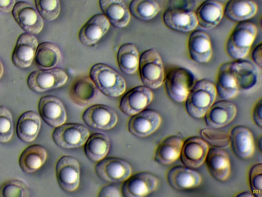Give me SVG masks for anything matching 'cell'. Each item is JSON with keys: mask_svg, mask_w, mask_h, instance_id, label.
<instances>
[{"mask_svg": "<svg viewBox=\"0 0 262 197\" xmlns=\"http://www.w3.org/2000/svg\"><path fill=\"white\" fill-rule=\"evenodd\" d=\"M217 95L215 85L206 79L195 82L185 101L187 113L195 119L204 117Z\"/></svg>", "mask_w": 262, "mask_h": 197, "instance_id": "obj_1", "label": "cell"}, {"mask_svg": "<svg viewBox=\"0 0 262 197\" xmlns=\"http://www.w3.org/2000/svg\"><path fill=\"white\" fill-rule=\"evenodd\" d=\"M257 32L254 24L249 21L238 22L227 40L226 51L233 59L245 58L249 53Z\"/></svg>", "mask_w": 262, "mask_h": 197, "instance_id": "obj_2", "label": "cell"}, {"mask_svg": "<svg viewBox=\"0 0 262 197\" xmlns=\"http://www.w3.org/2000/svg\"><path fill=\"white\" fill-rule=\"evenodd\" d=\"M164 81L165 90L169 98L179 103L185 101L196 78L190 70L183 67H174L167 72Z\"/></svg>", "mask_w": 262, "mask_h": 197, "instance_id": "obj_3", "label": "cell"}, {"mask_svg": "<svg viewBox=\"0 0 262 197\" xmlns=\"http://www.w3.org/2000/svg\"><path fill=\"white\" fill-rule=\"evenodd\" d=\"M90 77L99 91L107 96L117 97L126 90L123 77L104 64L94 65L90 69Z\"/></svg>", "mask_w": 262, "mask_h": 197, "instance_id": "obj_4", "label": "cell"}, {"mask_svg": "<svg viewBox=\"0 0 262 197\" xmlns=\"http://www.w3.org/2000/svg\"><path fill=\"white\" fill-rule=\"evenodd\" d=\"M139 71L144 86L150 89L160 87L164 81L165 73L161 56L155 49L144 51L139 58Z\"/></svg>", "mask_w": 262, "mask_h": 197, "instance_id": "obj_5", "label": "cell"}, {"mask_svg": "<svg viewBox=\"0 0 262 197\" xmlns=\"http://www.w3.org/2000/svg\"><path fill=\"white\" fill-rule=\"evenodd\" d=\"M90 135L84 125L74 123H64L53 130L52 137L59 147L66 149L75 148L83 145Z\"/></svg>", "mask_w": 262, "mask_h": 197, "instance_id": "obj_6", "label": "cell"}, {"mask_svg": "<svg viewBox=\"0 0 262 197\" xmlns=\"http://www.w3.org/2000/svg\"><path fill=\"white\" fill-rule=\"evenodd\" d=\"M68 76L66 72L58 68H53L31 72L27 80L29 88L35 92H44L63 85Z\"/></svg>", "mask_w": 262, "mask_h": 197, "instance_id": "obj_7", "label": "cell"}, {"mask_svg": "<svg viewBox=\"0 0 262 197\" xmlns=\"http://www.w3.org/2000/svg\"><path fill=\"white\" fill-rule=\"evenodd\" d=\"M95 171L98 176L110 183L125 181L132 174V168L124 160L109 157L98 161Z\"/></svg>", "mask_w": 262, "mask_h": 197, "instance_id": "obj_8", "label": "cell"}, {"mask_svg": "<svg viewBox=\"0 0 262 197\" xmlns=\"http://www.w3.org/2000/svg\"><path fill=\"white\" fill-rule=\"evenodd\" d=\"M158 184V179L147 171H140L130 175L121 188L122 196L143 197L151 193Z\"/></svg>", "mask_w": 262, "mask_h": 197, "instance_id": "obj_9", "label": "cell"}, {"mask_svg": "<svg viewBox=\"0 0 262 197\" xmlns=\"http://www.w3.org/2000/svg\"><path fill=\"white\" fill-rule=\"evenodd\" d=\"M227 63L239 91H250L257 86L259 73L257 67L252 62L243 58Z\"/></svg>", "mask_w": 262, "mask_h": 197, "instance_id": "obj_10", "label": "cell"}, {"mask_svg": "<svg viewBox=\"0 0 262 197\" xmlns=\"http://www.w3.org/2000/svg\"><path fill=\"white\" fill-rule=\"evenodd\" d=\"M56 176L59 186L63 190L72 192L80 182V167L77 160L70 155H63L56 165Z\"/></svg>", "mask_w": 262, "mask_h": 197, "instance_id": "obj_11", "label": "cell"}, {"mask_svg": "<svg viewBox=\"0 0 262 197\" xmlns=\"http://www.w3.org/2000/svg\"><path fill=\"white\" fill-rule=\"evenodd\" d=\"M82 119L89 127L103 130L112 129L118 121L114 110L103 104H95L88 107L82 113Z\"/></svg>", "mask_w": 262, "mask_h": 197, "instance_id": "obj_12", "label": "cell"}, {"mask_svg": "<svg viewBox=\"0 0 262 197\" xmlns=\"http://www.w3.org/2000/svg\"><path fill=\"white\" fill-rule=\"evenodd\" d=\"M152 98L153 93L149 88L137 86L123 95L119 107L123 113L132 116L145 109Z\"/></svg>", "mask_w": 262, "mask_h": 197, "instance_id": "obj_13", "label": "cell"}, {"mask_svg": "<svg viewBox=\"0 0 262 197\" xmlns=\"http://www.w3.org/2000/svg\"><path fill=\"white\" fill-rule=\"evenodd\" d=\"M208 144L201 137L193 136L184 141L180 154L184 166L196 169L204 162L209 150Z\"/></svg>", "mask_w": 262, "mask_h": 197, "instance_id": "obj_14", "label": "cell"}, {"mask_svg": "<svg viewBox=\"0 0 262 197\" xmlns=\"http://www.w3.org/2000/svg\"><path fill=\"white\" fill-rule=\"evenodd\" d=\"M163 19L167 27L181 32L191 31L198 25L195 13L187 9L169 7L164 12Z\"/></svg>", "mask_w": 262, "mask_h": 197, "instance_id": "obj_15", "label": "cell"}, {"mask_svg": "<svg viewBox=\"0 0 262 197\" xmlns=\"http://www.w3.org/2000/svg\"><path fill=\"white\" fill-rule=\"evenodd\" d=\"M12 13L16 22L25 31L31 34H37L41 31L43 26L42 18L29 3L17 2Z\"/></svg>", "mask_w": 262, "mask_h": 197, "instance_id": "obj_16", "label": "cell"}, {"mask_svg": "<svg viewBox=\"0 0 262 197\" xmlns=\"http://www.w3.org/2000/svg\"><path fill=\"white\" fill-rule=\"evenodd\" d=\"M161 117L155 110L146 109L132 115L128 121L129 132L138 137H145L154 132L160 126Z\"/></svg>", "mask_w": 262, "mask_h": 197, "instance_id": "obj_17", "label": "cell"}, {"mask_svg": "<svg viewBox=\"0 0 262 197\" xmlns=\"http://www.w3.org/2000/svg\"><path fill=\"white\" fill-rule=\"evenodd\" d=\"M38 46L36 38L31 34H21L12 54V61L17 67L26 68L32 64Z\"/></svg>", "mask_w": 262, "mask_h": 197, "instance_id": "obj_18", "label": "cell"}, {"mask_svg": "<svg viewBox=\"0 0 262 197\" xmlns=\"http://www.w3.org/2000/svg\"><path fill=\"white\" fill-rule=\"evenodd\" d=\"M38 108L42 119L50 126L56 128L66 121L67 113L64 105L54 96L41 97L38 102Z\"/></svg>", "mask_w": 262, "mask_h": 197, "instance_id": "obj_19", "label": "cell"}, {"mask_svg": "<svg viewBox=\"0 0 262 197\" xmlns=\"http://www.w3.org/2000/svg\"><path fill=\"white\" fill-rule=\"evenodd\" d=\"M237 113L236 106L227 100L214 103L205 114V121L210 128H220L231 123Z\"/></svg>", "mask_w": 262, "mask_h": 197, "instance_id": "obj_20", "label": "cell"}, {"mask_svg": "<svg viewBox=\"0 0 262 197\" xmlns=\"http://www.w3.org/2000/svg\"><path fill=\"white\" fill-rule=\"evenodd\" d=\"M100 91L90 76L77 78L72 85L70 96L73 102L80 107H85L95 102Z\"/></svg>", "mask_w": 262, "mask_h": 197, "instance_id": "obj_21", "label": "cell"}, {"mask_svg": "<svg viewBox=\"0 0 262 197\" xmlns=\"http://www.w3.org/2000/svg\"><path fill=\"white\" fill-rule=\"evenodd\" d=\"M110 25L103 14L94 15L81 28L78 33L79 41L86 46L94 45L107 32Z\"/></svg>", "mask_w": 262, "mask_h": 197, "instance_id": "obj_22", "label": "cell"}, {"mask_svg": "<svg viewBox=\"0 0 262 197\" xmlns=\"http://www.w3.org/2000/svg\"><path fill=\"white\" fill-rule=\"evenodd\" d=\"M230 145L237 157L247 159L251 157L254 151V141L250 130L245 126L237 125L229 133Z\"/></svg>", "mask_w": 262, "mask_h": 197, "instance_id": "obj_23", "label": "cell"}, {"mask_svg": "<svg viewBox=\"0 0 262 197\" xmlns=\"http://www.w3.org/2000/svg\"><path fill=\"white\" fill-rule=\"evenodd\" d=\"M188 49L190 58L193 61L198 63H207L212 54L209 35L202 30L193 31L188 38Z\"/></svg>", "mask_w": 262, "mask_h": 197, "instance_id": "obj_24", "label": "cell"}, {"mask_svg": "<svg viewBox=\"0 0 262 197\" xmlns=\"http://www.w3.org/2000/svg\"><path fill=\"white\" fill-rule=\"evenodd\" d=\"M167 180L171 187L178 190L196 187L200 184L202 180L198 172L181 165L171 167L167 172Z\"/></svg>", "mask_w": 262, "mask_h": 197, "instance_id": "obj_25", "label": "cell"}, {"mask_svg": "<svg viewBox=\"0 0 262 197\" xmlns=\"http://www.w3.org/2000/svg\"><path fill=\"white\" fill-rule=\"evenodd\" d=\"M210 174L220 181H225L230 175L231 166L227 153L222 148L209 149L205 160Z\"/></svg>", "mask_w": 262, "mask_h": 197, "instance_id": "obj_26", "label": "cell"}, {"mask_svg": "<svg viewBox=\"0 0 262 197\" xmlns=\"http://www.w3.org/2000/svg\"><path fill=\"white\" fill-rule=\"evenodd\" d=\"M224 6L217 0H206L198 7L195 14L198 24L206 29L215 27L224 16Z\"/></svg>", "mask_w": 262, "mask_h": 197, "instance_id": "obj_27", "label": "cell"}, {"mask_svg": "<svg viewBox=\"0 0 262 197\" xmlns=\"http://www.w3.org/2000/svg\"><path fill=\"white\" fill-rule=\"evenodd\" d=\"M99 4L103 14L114 27L123 28L128 25L130 14L123 0H99Z\"/></svg>", "mask_w": 262, "mask_h": 197, "instance_id": "obj_28", "label": "cell"}, {"mask_svg": "<svg viewBox=\"0 0 262 197\" xmlns=\"http://www.w3.org/2000/svg\"><path fill=\"white\" fill-rule=\"evenodd\" d=\"M184 141L180 137L172 135L163 140L157 147L154 159L159 164L169 165L180 156Z\"/></svg>", "mask_w": 262, "mask_h": 197, "instance_id": "obj_29", "label": "cell"}, {"mask_svg": "<svg viewBox=\"0 0 262 197\" xmlns=\"http://www.w3.org/2000/svg\"><path fill=\"white\" fill-rule=\"evenodd\" d=\"M258 7L253 0H228L224 9V15L234 22H243L253 17Z\"/></svg>", "mask_w": 262, "mask_h": 197, "instance_id": "obj_30", "label": "cell"}, {"mask_svg": "<svg viewBox=\"0 0 262 197\" xmlns=\"http://www.w3.org/2000/svg\"><path fill=\"white\" fill-rule=\"evenodd\" d=\"M40 126L39 116L32 111H27L18 119L16 125L17 135L25 142H32L36 137Z\"/></svg>", "mask_w": 262, "mask_h": 197, "instance_id": "obj_31", "label": "cell"}, {"mask_svg": "<svg viewBox=\"0 0 262 197\" xmlns=\"http://www.w3.org/2000/svg\"><path fill=\"white\" fill-rule=\"evenodd\" d=\"M47 156V151L44 147L38 144L31 145L21 152L19 158V165L24 172H33L43 165Z\"/></svg>", "mask_w": 262, "mask_h": 197, "instance_id": "obj_32", "label": "cell"}, {"mask_svg": "<svg viewBox=\"0 0 262 197\" xmlns=\"http://www.w3.org/2000/svg\"><path fill=\"white\" fill-rule=\"evenodd\" d=\"M217 95L223 100L234 97L239 89L236 81L230 71L227 63L222 64L219 69L215 85Z\"/></svg>", "mask_w": 262, "mask_h": 197, "instance_id": "obj_33", "label": "cell"}, {"mask_svg": "<svg viewBox=\"0 0 262 197\" xmlns=\"http://www.w3.org/2000/svg\"><path fill=\"white\" fill-rule=\"evenodd\" d=\"M110 140L105 133L98 132L90 135L84 146L85 155L90 160L98 162L105 157L110 148Z\"/></svg>", "mask_w": 262, "mask_h": 197, "instance_id": "obj_34", "label": "cell"}, {"mask_svg": "<svg viewBox=\"0 0 262 197\" xmlns=\"http://www.w3.org/2000/svg\"><path fill=\"white\" fill-rule=\"evenodd\" d=\"M35 62L43 69L55 68L61 59L59 49L50 42H43L39 44L35 55Z\"/></svg>", "mask_w": 262, "mask_h": 197, "instance_id": "obj_35", "label": "cell"}, {"mask_svg": "<svg viewBox=\"0 0 262 197\" xmlns=\"http://www.w3.org/2000/svg\"><path fill=\"white\" fill-rule=\"evenodd\" d=\"M139 58L136 47L132 43L122 45L118 50V65L124 73L132 74L135 73L138 69Z\"/></svg>", "mask_w": 262, "mask_h": 197, "instance_id": "obj_36", "label": "cell"}, {"mask_svg": "<svg viewBox=\"0 0 262 197\" xmlns=\"http://www.w3.org/2000/svg\"><path fill=\"white\" fill-rule=\"evenodd\" d=\"M160 10V6L156 0H132L129 5L130 13L142 21L152 19Z\"/></svg>", "mask_w": 262, "mask_h": 197, "instance_id": "obj_37", "label": "cell"}, {"mask_svg": "<svg viewBox=\"0 0 262 197\" xmlns=\"http://www.w3.org/2000/svg\"><path fill=\"white\" fill-rule=\"evenodd\" d=\"M201 138L212 147L224 148L230 146L229 133L219 128H208L201 130Z\"/></svg>", "mask_w": 262, "mask_h": 197, "instance_id": "obj_38", "label": "cell"}, {"mask_svg": "<svg viewBox=\"0 0 262 197\" xmlns=\"http://www.w3.org/2000/svg\"><path fill=\"white\" fill-rule=\"evenodd\" d=\"M27 184L22 180L14 179L7 181L0 187V197H28Z\"/></svg>", "mask_w": 262, "mask_h": 197, "instance_id": "obj_39", "label": "cell"}, {"mask_svg": "<svg viewBox=\"0 0 262 197\" xmlns=\"http://www.w3.org/2000/svg\"><path fill=\"white\" fill-rule=\"evenodd\" d=\"M38 12L46 21H53L60 10L59 0H35Z\"/></svg>", "mask_w": 262, "mask_h": 197, "instance_id": "obj_40", "label": "cell"}, {"mask_svg": "<svg viewBox=\"0 0 262 197\" xmlns=\"http://www.w3.org/2000/svg\"><path fill=\"white\" fill-rule=\"evenodd\" d=\"M13 133V119L9 110L0 106V142L9 141Z\"/></svg>", "mask_w": 262, "mask_h": 197, "instance_id": "obj_41", "label": "cell"}, {"mask_svg": "<svg viewBox=\"0 0 262 197\" xmlns=\"http://www.w3.org/2000/svg\"><path fill=\"white\" fill-rule=\"evenodd\" d=\"M249 185L252 194L256 197L262 196V164L253 165L249 172Z\"/></svg>", "mask_w": 262, "mask_h": 197, "instance_id": "obj_42", "label": "cell"}, {"mask_svg": "<svg viewBox=\"0 0 262 197\" xmlns=\"http://www.w3.org/2000/svg\"><path fill=\"white\" fill-rule=\"evenodd\" d=\"M122 195L120 188L115 184H107L101 188L98 196L120 197Z\"/></svg>", "mask_w": 262, "mask_h": 197, "instance_id": "obj_43", "label": "cell"}, {"mask_svg": "<svg viewBox=\"0 0 262 197\" xmlns=\"http://www.w3.org/2000/svg\"><path fill=\"white\" fill-rule=\"evenodd\" d=\"M261 112L262 101L261 98H259L256 103L252 113V116L254 122L259 127H261L262 125Z\"/></svg>", "mask_w": 262, "mask_h": 197, "instance_id": "obj_44", "label": "cell"}, {"mask_svg": "<svg viewBox=\"0 0 262 197\" xmlns=\"http://www.w3.org/2000/svg\"><path fill=\"white\" fill-rule=\"evenodd\" d=\"M262 44L257 45L253 49L252 52V58L253 62L258 66L261 67L262 63Z\"/></svg>", "mask_w": 262, "mask_h": 197, "instance_id": "obj_45", "label": "cell"}, {"mask_svg": "<svg viewBox=\"0 0 262 197\" xmlns=\"http://www.w3.org/2000/svg\"><path fill=\"white\" fill-rule=\"evenodd\" d=\"M15 5V0H0V12H10L12 11Z\"/></svg>", "mask_w": 262, "mask_h": 197, "instance_id": "obj_46", "label": "cell"}, {"mask_svg": "<svg viewBox=\"0 0 262 197\" xmlns=\"http://www.w3.org/2000/svg\"><path fill=\"white\" fill-rule=\"evenodd\" d=\"M237 196H253L254 195L252 194V193H250L247 191H245L240 193L239 194L237 195Z\"/></svg>", "mask_w": 262, "mask_h": 197, "instance_id": "obj_47", "label": "cell"}, {"mask_svg": "<svg viewBox=\"0 0 262 197\" xmlns=\"http://www.w3.org/2000/svg\"><path fill=\"white\" fill-rule=\"evenodd\" d=\"M4 73L3 65L0 60V78L2 77Z\"/></svg>", "mask_w": 262, "mask_h": 197, "instance_id": "obj_48", "label": "cell"}, {"mask_svg": "<svg viewBox=\"0 0 262 197\" xmlns=\"http://www.w3.org/2000/svg\"><path fill=\"white\" fill-rule=\"evenodd\" d=\"M258 1H261V0H258Z\"/></svg>", "mask_w": 262, "mask_h": 197, "instance_id": "obj_49", "label": "cell"}]
</instances>
